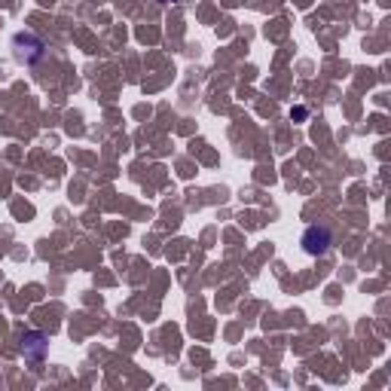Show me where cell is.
Segmentation results:
<instances>
[{
	"mask_svg": "<svg viewBox=\"0 0 391 391\" xmlns=\"http://www.w3.org/2000/svg\"><path fill=\"white\" fill-rule=\"evenodd\" d=\"M330 245H334V232H330V227H324V223H312V227L303 232V251L306 254L321 257L330 251Z\"/></svg>",
	"mask_w": 391,
	"mask_h": 391,
	"instance_id": "6da1fadb",
	"label": "cell"
},
{
	"mask_svg": "<svg viewBox=\"0 0 391 391\" xmlns=\"http://www.w3.org/2000/svg\"><path fill=\"white\" fill-rule=\"evenodd\" d=\"M22 352H24V357H31V361H40L46 352V336L43 334H24Z\"/></svg>",
	"mask_w": 391,
	"mask_h": 391,
	"instance_id": "7a4b0ae2",
	"label": "cell"
},
{
	"mask_svg": "<svg viewBox=\"0 0 391 391\" xmlns=\"http://www.w3.org/2000/svg\"><path fill=\"white\" fill-rule=\"evenodd\" d=\"M306 116H309L306 107H294V111H290V120H306Z\"/></svg>",
	"mask_w": 391,
	"mask_h": 391,
	"instance_id": "3957f363",
	"label": "cell"
},
{
	"mask_svg": "<svg viewBox=\"0 0 391 391\" xmlns=\"http://www.w3.org/2000/svg\"><path fill=\"white\" fill-rule=\"evenodd\" d=\"M159 3H174V0H159Z\"/></svg>",
	"mask_w": 391,
	"mask_h": 391,
	"instance_id": "277c9868",
	"label": "cell"
}]
</instances>
